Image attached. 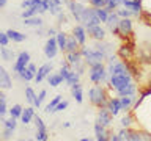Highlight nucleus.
<instances>
[{
  "label": "nucleus",
  "mask_w": 151,
  "mask_h": 141,
  "mask_svg": "<svg viewBox=\"0 0 151 141\" xmlns=\"http://www.w3.org/2000/svg\"><path fill=\"white\" fill-rule=\"evenodd\" d=\"M80 53H82L83 60H85V64H88V66H93L96 63H102L106 60V55L102 52H99L98 49H87V47H83L80 50Z\"/></svg>",
  "instance_id": "f257e3e1"
},
{
  "label": "nucleus",
  "mask_w": 151,
  "mask_h": 141,
  "mask_svg": "<svg viewBox=\"0 0 151 141\" xmlns=\"http://www.w3.org/2000/svg\"><path fill=\"white\" fill-rule=\"evenodd\" d=\"M90 102L93 103V105H96L99 108H104L107 107V97H106V93H104V89L99 86H93L90 89Z\"/></svg>",
  "instance_id": "f03ea898"
},
{
  "label": "nucleus",
  "mask_w": 151,
  "mask_h": 141,
  "mask_svg": "<svg viewBox=\"0 0 151 141\" xmlns=\"http://www.w3.org/2000/svg\"><path fill=\"white\" fill-rule=\"evenodd\" d=\"M107 70L106 68L102 66V63H96L93 66H90V80L93 83H102L106 82V77H107Z\"/></svg>",
  "instance_id": "7ed1b4c3"
},
{
  "label": "nucleus",
  "mask_w": 151,
  "mask_h": 141,
  "mask_svg": "<svg viewBox=\"0 0 151 141\" xmlns=\"http://www.w3.org/2000/svg\"><path fill=\"white\" fill-rule=\"evenodd\" d=\"M80 24H82L85 28L93 27V25H99V24H101V19H99L98 14H96V8H94V6L93 8H85Z\"/></svg>",
  "instance_id": "20e7f679"
},
{
  "label": "nucleus",
  "mask_w": 151,
  "mask_h": 141,
  "mask_svg": "<svg viewBox=\"0 0 151 141\" xmlns=\"http://www.w3.org/2000/svg\"><path fill=\"white\" fill-rule=\"evenodd\" d=\"M129 82H132V75L131 74H112L110 75V85L115 89L124 86Z\"/></svg>",
  "instance_id": "39448f33"
},
{
  "label": "nucleus",
  "mask_w": 151,
  "mask_h": 141,
  "mask_svg": "<svg viewBox=\"0 0 151 141\" xmlns=\"http://www.w3.org/2000/svg\"><path fill=\"white\" fill-rule=\"evenodd\" d=\"M66 3H68V8H69L71 14L76 17V21L80 22V21H82V14H83V11H85V8H87V6H83L82 3L76 2V0H66Z\"/></svg>",
  "instance_id": "423d86ee"
},
{
  "label": "nucleus",
  "mask_w": 151,
  "mask_h": 141,
  "mask_svg": "<svg viewBox=\"0 0 151 141\" xmlns=\"http://www.w3.org/2000/svg\"><path fill=\"white\" fill-rule=\"evenodd\" d=\"M57 52H58V44H57V39L54 36H50L46 42V47H44V53L49 60L55 58L57 56Z\"/></svg>",
  "instance_id": "0eeeda50"
},
{
  "label": "nucleus",
  "mask_w": 151,
  "mask_h": 141,
  "mask_svg": "<svg viewBox=\"0 0 151 141\" xmlns=\"http://www.w3.org/2000/svg\"><path fill=\"white\" fill-rule=\"evenodd\" d=\"M112 113L109 111V108L107 107H104V108H101L99 110V113H98V122L99 124H102L104 127H109L112 124Z\"/></svg>",
  "instance_id": "6e6552de"
},
{
  "label": "nucleus",
  "mask_w": 151,
  "mask_h": 141,
  "mask_svg": "<svg viewBox=\"0 0 151 141\" xmlns=\"http://www.w3.org/2000/svg\"><path fill=\"white\" fill-rule=\"evenodd\" d=\"M88 33H90V36L93 38V39H96V41H102L104 38H106V30L101 27V24L99 25H93V27H88V28H85Z\"/></svg>",
  "instance_id": "1a4fd4ad"
},
{
  "label": "nucleus",
  "mask_w": 151,
  "mask_h": 141,
  "mask_svg": "<svg viewBox=\"0 0 151 141\" xmlns=\"http://www.w3.org/2000/svg\"><path fill=\"white\" fill-rule=\"evenodd\" d=\"M118 33H121V35H131L132 33V22L129 17H121L120 22H118Z\"/></svg>",
  "instance_id": "9d476101"
},
{
  "label": "nucleus",
  "mask_w": 151,
  "mask_h": 141,
  "mask_svg": "<svg viewBox=\"0 0 151 141\" xmlns=\"http://www.w3.org/2000/svg\"><path fill=\"white\" fill-rule=\"evenodd\" d=\"M28 63H30V53H28V52H21V53H19V56H17L16 64H14V72L22 70Z\"/></svg>",
  "instance_id": "9b49d317"
},
{
  "label": "nucleus",
  "mask_w": 151,
  "mask_h": 141,
  "mask_svg": "<svg viewBox=\"0 0 151 141\" xmlns=\"http://www.w3.org/2000/svg\"><path fill=\"white\" fill-rule=\"evenodd\" d=\"M35 124H36V140H40V141H46L47 140V132H46V125H44V122H42V119L40 116H35Z\"/></svg>",
  "instance_id": "f8f14e48"
},
{
  "label": "nucleus",
  "mask_w": 151,
  "mask_h": 141,
  "mask_svg": "<svg viewBox=\"0 0 151 141\" xmlns=\"http://www.w3.org/2000/svg\"><path fill=\"white\" fill-rule=\"evenodd\" d=\"M52 72V64L50 63H46V64H42L40 69H38V74L35 75V80H36V83H41L42 80H44V77H47Z\"/></svg>",
  "instance_id": "ddd939ff"
},
{
  "label": "nucleus",
  "mask_w": 151,
  "mask_h": 141,
  "mask_svg": "<svg viewBox=\"0 0 151 141\" xmlns=\"http://www.w3.org/2000/svg\"><path fill=\"white\" fill-rule=\"evenodd\" d=\"M118 22H120V16L116 14V11H112L109 13V17H107V27L110 28L113 33H118Z\"/></svg>",
  "instance_id": "4468645a"
},
{
  "label": "nucleus",
  "mask_w": 151,
  "mask_h": 141,
  "mask_svg": "<svg viewBox=\"0 0 151 141\" xmlns=\"http://www.w3.org/2000/svg\"><path fill=\"white\" fill-rule=\"evenodd\" d=\"M123 6L124 8H129L132 13H134V16H139L140 11H142V3L137 2V0H123Z\"/></svg>",
  "instance_id": "2eb2a0df"
},
{
  "label": "nucleus",
  "mask_w": 151,
  "mask_h": 141,
  "mask_svg": "<svg viewBox=\"0 0 151 141\" xmlns=\"http://www.w3.org/2000/svg\"><path fill=\"white\" fill-rule=\"evenodd\" d=\"M135 91H137V85L134 82H129L127 85H124V86L116 89V93L120 94V96H134Z\"/></svg>",
  "instance_id": "dca6fc26"
},
{
  "label": "nucleus",
  "mask_w": 151,
  "mask_h": 141,
  "mask_svg": "<svg viewBox=\"0 0 151 141\" xmlns=\"http://www.w3.org/2000/svg\"><path fill=\"white\" fill-rule=\"evenodd\" d=\"M74 36H76V39H77V42L80 46H83L85 44V39H87V30H85V27L83 25H77V27H74Z\"/></svg>",
  "instance_id": "f3484780"
},
{
  "label": "nucleus",
  "mask_w": 151,
  "mask_h": 141,
  "mask_svg": "<svg viewBox=\"0 0 151 141\" xmlns=\"http://www.w3.org/2000/svg\"><path fill=\"white\" fill-rule=\"evenodd\" d=\"M0 88H3V89L11 88V78H9L8 72L5 70V68H2V66H0Z\"/></svg>",
  "instance_id": "a211bd4d"
},
{
  "label": "nucleus",
  "mask_w": 151,
  "mask_h": 141,
  "mask_svg": "<svg viewBox=\"0 0 151 141\" xmlns=\"http://www.w3.org/2000/svg\"><path fill=\"white\" fill-rule=\"evenodd\" d=\"M107 108H109V111L112 113L113 116H116L118 113L121 111V102H120V99H110V100L107 102Z\"/></svg>",
  "instance_id": "6ab92c4d"
},
{
  "label": "nucleus",
  "mask_w": 151,
  "mask_h": 141,
  "mask_svg": "<svg viewBox=\"0 0 151 141\" xmlns=\"http://www.w3.org/2000/svg\"><path fill=\"white\" fill-rule=\"evenodd\" d=\"M120 102H121V110L123 111H127V110H131L132 105H134L135 96H121L120 97Z\"/></svg>",
  "instance_id": "aec40b11"
},
{
  "label": "nucleus",
  "mask_w": 151,
  "mask_h": 141,
  "mask_svg": "<svg viewBox=\"0 0 151 141\" xmlns=\"http://www.w3.org/2000/svg\"><path fill=\"white\" fill-rule=\"evenodd\" d=\"M94 135H96V140L98 141H106L109 138L107 133H106V127H104L102 124H99V122L94 124Z\"/></svg>",
  "instance_id": "412c9836"
},
{
  "label": "nucleus",
  "mask_w": 151,
  "mask_h": 141,
  "mask_svg": "<svg viewBox=\"0 0 151 141\" xmlns=\"http://www.w3.org/2000/svg\"><path fill=\"white\" fill-rule=\"evenodd\" d=\"M94 47H96L99 52H102V53L106 55V58H109V56L112 55V46L109 44V42H104V39L102 41H98V44L94 46Z\"/></svg>",
  "instance_id": "4be33fe9"
},
{
  "label": "nucleus",
  "mask_w": 151,
  "mask_h": 141,
  "mask_svg": "<svg viewBox=\"0 0 151 141\" xmlns=\"http://www.w3.org/2000/svg\"><path fill=\"white\" fill-rule=\"evenodd\" d=\"M71 94H73V97L76 99V102L80 103L83 100V96H82V85L80 83H76L71 86Z\"/></svg>",
  "instance_id": "5701e85b"
},
{
  "label": "nucleus",
  "mask_w": 151,
  "mask_h": 141,
  "mask_svg": "<svg viewBox=\"0 0 151 141\" xmlns=\"http://www.w3.org/2000/svg\"><path fill=\"white\" fill-rule=\"evenodd\" d=\"M83 56L80 52H68V56H66V60H68V63L71 66H77L80 64V60H82Z\"/></svg>",
  "instance_id": "b1692460"
},
{
  "label": "nucleus",
  "mask_w": 151,
  "mask_h": 141,
  "mask_svg": "<svg viewBox=\"0 0 151 141\" xmlns=\"http://www.w3.org/2000/svg\"><path fill=\"white\" fill-rule=\"evenodd\" d=\"M32 118H35V110H33L32 107H28V108H25V110L22 111L21 121L24 122V124H28V122L32 121Z\"/></svg>",
  "instance_id": "393cba45"
},
{
  "label": "nucleus",
  "mask_w": 151,
  "mask_h": 141,
  "mask_svg": "<svg viewBox=\"0 0 151 141\" xmlns=\"http://www.w3.org/2000/svg\"><path fill=\"white\" fill-rule=\"evenodd\" d=\"M55 39H57V44H58V49L66 50V42H68V36H66L63 31H58V33L55 35Z\"/></svg>",
  "instance_id": "a878e982"
},
{
  "label": "nucleus",
  "mask_w": 151,
  "mask_h": 141,
  "mask_svg": "<svg viewBox=\"0 0 151 141\" xmlns=\"http://www.w3.org/2000/svg\"><path fill=\"white\" fill-rule=\"evenodd\" d=\"M80 44L77 42V39H76V36H69L68 38V42H66V52H77V47Z\"/></svg>",
  "instance_id": "bb28decb"
},
{
  "label": "nucleus",
  "mask_w": 151,
  "mask_h": 141,
  "mask_svg": "<svg viewBox=\"0 0 151 141\" xmlns=\"http://www.w3.org/2000/svg\"><path fill=\"white\" fill-rule=\"evenodd\" d=\"M63 77H61L60 74H49L47 75V82H49V85L50 86H58V85L63 82Z\"/></svg>",
  "instance_id": "cd10ccee"
},
{
  "label": "nucleus",
  "mask_w": 151,
  "mask_h": 141,
  "mask_svg": "<svg viewBox=\"0 0 151 141\" xmlns=\"http://www.w3.org/2000/svg\"><path fill=\"white\" fill-rule=\"evenodd\" d=\"M6 35H8L9 39H13V41H16V42H22V41L27 38L25 35H22V33H19V31H16V30H8Z\"/></svg>",
  "instance_id": "c85d7f7f"
},
{
  "label": "nucleus",
  "mask_w": 151,
  "mask_h": 141,
  "mask_svg": "<svg viewBox=\"0 0 151 141\" xmlns=\"http://www.w3.org/2000/svg\"><path fill=\"white\" fill-rule=\"evenodd\" d=\"M24 25H28V27H41L42 25V19L40 17H27L24 19Z\"/></svg>",
  "instance_id": "c756f323"
},
{
  "label": "nucleus",
  "mask_w": 151,
  "mask_h": 141,
  "mask_svg": "<svg viewBox=\"0 0 151 141\" xmlns=\"http://www.w3.org/2000/svg\"><path fill=\"white\" fill-rule=\"evenodd\" d=\"M79 77H80V74H79V72H74V70H71V72H69V75L66 77V80H65V82L68 83L69 86H73V85L79 83Z\"/></svg>",
  "instance_id": "7c9ffc66"
},
{
  "label": "nucleus",
  "mask_w": 151,
  "mask_h": 141,
  "mask_svg": "<svg viewBox=\"0 0 151 141\" xmlns=\"http://www.w3.org/2000/svg\"><path fill=\"white\" fill-rule=\"evenodd\" d=\"M17 75H19V77H21L22 80H25V82H30L32 78H35V75H33L30 70H28V68H24L22 70H19Z\"/></svg>",
  "instance_id": "2f4dec72"
},
{
  "label": "nucleus",
  "mask_w": 151,
  "mask_h": 141,
  "mask_svg": "<svg viewBox=\"0 0 151 141\" xmlns=\"http://www.w3.org/2000/svg\"><path fill=\"white\" fill-rule=\"evenodd\" d=\"M60 100H61V96H55V97L52 99V100L46 105V111H47V113H54V108L58 105V102H60Z\"/></svg>",
  "instance_id": "473e14b6"
},
{
  "label": "nucleus",
  "mask_w": 151,
  "mask_h": 141,
  "mask_svg": "<svg viewBox=\"0 0 151 141\" xmlns=\"http://www.w3.org/2000/svg\"><path fill=\"white\" fill-rule=\"evenodd\" d=\"M0 55L3 56V60L11 61V60H13V56H14V52H13V50H9V49H6V46H3L2 49H0Z\"/></svg>",
  "instance_id": "72a5a7b5"
},
{
  "label": "nucleus",
  "mask_w": 151,
  "mask_h": 141,
  "mask_svg": "<svg viewBox=\"0 0 151 141\" xmlns=\"http://www.w3.org/2000/svg\"><path fill=\"white\" fill-rule=\"evenodd\" d=\"M121 3H118L116 0H106V8L109 13H112V11H115V9H118V6H120Z\"/></svg>",
  "instance_id": "f704fd0d"
},
{
  "label": "nucleus",
  "mask_w": 151,
  "mask_h": 141,
  "mask_svg": "<svg viewBox=\"0 0 151 141\" xmlns=\"http://www.w3.org/2000/svg\"><path fill=\"white\" fill-rule=\"evenodd\" d=\"M47 8V11H50V9H54L57 6H61V0H42Z\"/></svg>",
  "instance_id": "c9c22d12"
},
{
  "label": "nucleus",
  "mask_w": 151,
  "mask_h": 141,
  "mask_svg": "<svg viewBox=\"0 0 151 141\" xmlns=\"http://www.w3.org/2000/svg\"><path fill=\"white\" fill-rule=\"evenodd\" d=\"M40 11V6H32V8H27L25 11H24L21 16L24 17V19H27V17H32V16H35V14Z\"/></svg>",
  "instance_id": "e433bc0d"
},
{
  "label": "nucleus",
  "mask_w": 151,
  "mask_h": 141,
  "mask_svg": "<svg viewBox=\"0 0 151 141\" xmlns=\"http://www.w3.org/2000/svg\"><path fill=\"white\" fill-rule=\"evenodd\" d=\"M25 99H27V102L28 103H35V100H36V94H35V91H33L32 88H27L25 89Z\"/></svg>",
  "instance_id": "4c0bfd02"
},
{
  "label": "nucleus",
  "mask_w": 151,
  "mask_h": 141,
  "mask_svg": "<svg viewBox=\"0 0 151 141\" xmlns=\"http://www.w3.org/2000/svg\"><path fill=\"white\" fill-rule=\"evenodd\" d=\"M96 14H98V17L101 19V22L106 24L107 22V17H109V11L106 8H96Z\"/></svg>",
  "instance_id": "58836bf2"
},
{
  "label": "nucleus",
  "mask_w": 151,
  "mask_h": 141,
  "mask_svg": "<svg viewBox=\"0 0 151 141\" xmlns=\"http://www.w3.org/2000/svg\"><path fill=\"white\" fill-rule=\"evenodd\" d=\"M42 0H24L21 3L22 8H32V6H40Z\"/></svg>",
  "instance_id": "ea45409f"
},
{
  "label": "nucleus",
  "mask_w": 151,
  "mask_h": 141,
  "mask_svg": "<svg viewBox=\"0 0 151 141\" xmlns=\"http://www.w3.org/2000/svg\"><path fill=\"white\" fill-rule=\"evenodd\" d=\"M22 111H24V110H22L21 105H14L11 110H9V115H11L13 118H19V116L22 115Z\"/></svg>",
  "instance_id": "a19ab883"
},
{
  "label": "nucleus",
  "mask_w": 151,
  "mask_h": 141,
  "mask_svg": "<svg viewBox=\"0 0 151 141\" xmlns=\"http://www.w3.org/2000/svg\"><path fill=\"white\" fill-rule=\"evenodd\" d=\"M46 94H47V93H46V89H42V91L40 93V96H36V100H35V103H33V105H35L36 108H40V107H41V102L46 99Z\"/></svg>",
  "instance_id": "79ce46f5"
},
{
  "label": "nucleus",
  "mask_w": 151,
  "mask_h": 141,
  "mask_svg": "<svg viewBox=\"0 0 151 141\" xmlns=\"http://www.w3.org/2000/svg\"><path fill=\"white\" fill-rule=\"evenodd\" d=\"M116 14H118L120 17H131V16H134V13H132L129 8H124V9H116Z\"/></svg>",
  "instance_id": "37998d69"
},
{
  "label": "nucleus",
  "mask_w": 151,
  "mask_h": 141,
  "mask_svg": "<svg viewBox=\"0 0 151 141\" xmlns=\"http://www.w3.org/2000/svg\"><path fill=\"white\" fill-rule=\"evenodd\" d=\"M90 3H91V6L94 8H104L106 6V0H88Z\"/></svg>",
  "instance_id": "c03bdc74"
},
{
  "label": "nucleus",
  "mask_w": 151,
  "mask_h": 141,
  "mask_svg": "<svg viewBox=\"0 0 151 141\" xmlns=\"http://www.w3.org/2000/svg\"><path fill=\"white\" fill-rule=\"evenodd\" d=\"M65 108H68V100H60L58 105L54 108V113H55V111H63Z\"/></svg>",
  "instance_id": "a18cd8bd"
},
{
  "label": "nucleus",
  "mask_w": 151,
  "mask_h": 141,
  "mask_svg": "<svg viewBox=\"0 0 151 141\" xmlns=\"http://www.w3.org/2000/svg\"><path fill=\"white\" fill-rule=\"evenodd\" d=\"M131 124H132V116H131V115H126V116L121 119V125H123V127H129Z\"/></svg>",
  "instance_id": "49530a36"
},
{
  "label": "nucleus",
  "mask_w": 151,
  "mask_h": 141,
  "mask_svg": "<svg viewBox=\"0 0 151 141\" xmlns=\"http://www.w3.org/2000/svg\"><path fill=\"white\" fill-rule=\"evenodd\" d=\"M5 127H8V129H16V118H13L11 116V119H8V121H5Z\"/></svg>",
  "instance_id": "de8ad7c7"
},
{
  "label": "nucleus",
  "mask_w": 151,
  "mask_h": 141,
  "mask_svg": "<svg viewBox=\"0 0 151 141\" xmlns=\"http://www.w3.org/2000/svg\"><path fill=\"white\" fill-rule=\"evenodd\" d=\"M8 39H9V38H8V35H6V33H2V31H0V46H8Z\"/></svg>",
  "instance_id": "09e8293b"
},
{
  "label": "nucleus",
  "mask_w": 151,
  "mask_h": 141,
  "mask_svg": "<svg viewBox=\"0 0 151 141\" xmlns=\"http://www.w3.org/2000/svg\"><path fill=\"white\" fill-rule=\"evenodd\" d=\"M6 113V102L5 99H0V116H3Z\"/></svg>",
  "instance_id": "8fccbe9b"
},
{
  "label": "nucleus",
  "mask_w": 151,
  "mask_h": 141,
  "mask_svg": "<svg viewBox=\"0 0 151 141\" xmlns=\"http://www.w3.org/2000/svg\"><path fill=\"white\" fill-rule=\"evenodd\" d=\"M11 136H13V129H8V127H6V130L3 132V138L5 140H9Z\"/></svg>",
  "instance_id": "3c124183"
},
{
  "label": "nucleus",
  "mask_w": 151,
  "mask_h": 141,
  "mask_svg": "<svg viewBox=\"0 0 151 141\" xmlns=\"http://www.w3.org/2000/svg\"><path fill=\"white\" fill-rule=\"evenodd\" d=\"M27 68H28V70H30V72H32L33 75H36V74H38V72H36V66H35V64L28 63V64H27Z\"/></svg>",
  "instance_id": "603ef678"
},
{
  "label": "nucleus",
  "mask_w": 151,
  "mask_h": 141,
  "mask_svg": "<svg viewBox=\"0 0 151 141\" xmlns=\"http://www.w3.org/2000/svg\"><path fill=\"white\" fill-rule=\"evenodd\" d=\"M127 132H129V130H126V129H121L120 132H118V135H120V140H124V138H126Z\"/></svg>",
  "instance_id": "864d4df0"
},
{
  "label": "nucleus",
  "mask_w": 151,
  "mask_h": 141,
  "mask_svg": "<svg viewBox=\"0 0 151 141\" xmlns=\"http://www.w3.org/2000/svg\"><path fill=\"white\" fill-rule=\"evenodd\" d=\"M47 35H49V38H50V36H55L57 33H55V30H54V28H49V31H47Z\"/></svg>",
  "instance_id": "5fc2aeb1"
},
{
  "label": "nucleus",
  "mask_w": 151,
  "mask_h": 141,
  "mask_svg": "<svg viewBox=\"0 0 151 141\" xmlns=\"http://www.w3.org/2000/svg\"><path fill=\"white\" fill-rule=\"evenodd\" d=\"M6 5V0H0V8H3Z\"/></svg>",
  "instance_id": "6e6d98bb"
},
{
  "label": "nucleus",
  "mask_w": 151,
  "mask_h": 141,
  "mask_svg": "<svg viewBox=\"0 0 151 141\" xmlns=\"http://www.w3.org/2000/svg\"><path fill=\"white\" fill-rule=\"evenodd\" d=\"M0 99H5V96H3V94H2V93H0Z\"/></svg>",
  "instance_id": "4d7b16f0"
},
{
  "label": "nucleus",
  "mask_w": 151,
  "mask_h": 141,
  "mask_svg": "<svg viewBox=\"0 0 151 141\" xmlns=\"http://www.w3.org/2000/svg\"><path fill=\"white\" fill-rule=\"evenodd\" d=\"M116 2H118V3H123V0H116Z\"/></svg>",
  "instance_id": "13d9d810"
}]
</instances>
